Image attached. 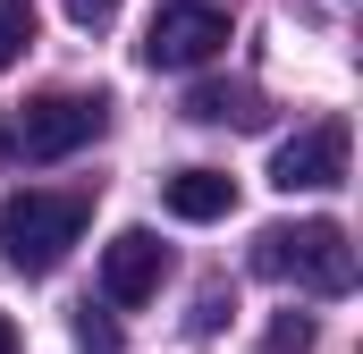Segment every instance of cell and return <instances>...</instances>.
Returning a JSON list of instances; mask_svg holds the SVG:
<instances>
[{"label": "cell", "mask_w": 363, "mask_h": 354, "mask_svg": "<svg viewBox=\"0 0 363 354\" xmlns=\"http://www.w3.org/2000/svg\"><path fill=\"white\" fill-rule=\"evenodd\" d=\"M85 219H93V194H77V185H26V194L0 202V262L43 278V270L68 262V245L85 236Z\"/></svg>", "instance_id": "cell-1"}, {"label": "cell", "mask_w": 363, "mask_h": 354, "mask_svg": "<svg viewBox=\"0 0 363 354\" xmlns=\"http://www.w3.org/2000/svg\"><path fill=\"white\" fill-rule=\"evenodd\" d=\"M254 270L287 278V287H313V295H347L355 287V236L338 219H279L254 236Z\"/></svg>", "instance_id": "cell-2"}, {"label": "cell", "mask_w": 363, "mask_h": 354, "mask_svg": "<svg viewBox=\"0 0 363 354\" xmlns=\"http://www.w3.org/2000/svg\"><path fill=\"white\" fill-rule=\"evenodd\" d=\"M101 127H110V93H43V101H26L0 127V152H17V161H68Z\"/></svg>", "instance_id": "cell-3"}, {"label": "cell", "mask_w": 363, "mask_h": 354, "mask_svg": "<svg viewBox=\"0 0 363 354\" xmlns=\"http://www.w3.org/2000/svg\"><path fill=\"white\" fill-rule=\"evenodd\" d=\"M347 152H355L347 118H313V127L279 135L271 185H279V194H330V185H347Z\"/></svg>", "instance_id": "cell-4"}, {"label": "cell", "mask_w": 363, "mask_h": 354, "mask_svg": "<svg viewBox=\"0 0 363 354\" xmlns=\"http://www.w3.org/2000/svg\"><path fill=\"white\" fill-rule=\"evenodd\" d=\"M220 51H228V8H211V0H169L152 17V34H144L152 68H203Z\"/></svg>", "instance_id": "cell-5"}, {"label": "cell", "mask_w": 363, "mask_h": 354, "mask_svg": "<svg viewBox=\"0 0 363 354\" xmlns=\"http://www.w3.org/2000/svg\"><path fill=\"white\" fill-rule=\"evenodd\" d=\"M161 278H169V245H161L152 228H118V236L101 245V295H110V304H152Z\"/></svg>", "instance_id": "cell-6"}, {"label": "cell", "mask_w": 363, "mask_h": 354, "mask_svg": "<svg viewBox=\"0 0 363 354\" xmlns=\"http://www.w3.org/2000/svg\"><path fill=\"white\" fill-rule=\"evenodd\" d=\"M161 202L178 219H194V228H211V219L237 211V177L228 169H178V177H161Z\"/></svg>", "instance_id": "cell-7"}, {"label": "cell", "mask_w": 363, "mask_h": 354, "mask_svg": "<svg viewBox=\"0 0 363 354\" xmlns=\"http://www.w3.org/2000/svg\"><path fill=\"white\" fill-rule=\"evenodd\" d=\"M186 118H203V127H262V93L254 85H194Z\"/></svg>", "instance_id": "cell-8"}, {"label": "cell", "mask_w": 363, "mask_h": 354, "mask_svg": "<svg viewBox=\"0 0 363 354\" xmlns=\"http://www.w3.org/2000/svg\"><path fill=\"white\" fill-rule=\"evenodd\" d=\"M34 51V0H0V76Z\"/></svg>", "instance_id": "cell-9"}, {"label": "cell", "mask_w": 363, "mask_h": 354, "mask_svg": "<svg viewBox=\"0 0 363 354\" xmlns=\"http://www.w3.org/2000/svg\"><path fill=\"white\" fill-rule=\"evenodd\" d=\"M313 338H321L313 312H279L271 329H262V346H271V354H313Z\"/></svg>", "instance_id": "cell-10"}, {"label": "cell", "mask_w": 363, "mask_h": 354, "mask_svg": "<svg viewBox=\"0 0 363 354\" xmlns=\"http://www.w3.org/2000/svg\"><path fill=\"white\" fill-rule=\"evenodd\" d=\"M77 354H127V338H118V321H110V312H77Z\"/></svg>", "instance_id": "cell-11"}, {"label": "cell", "mask_w": 363, "mask_h": 354, "mask_svg": "<svg viewBox=\"0 0 363 354\" xmlns=\"http://www.w3.org/2000/svg\"><path fill=\"white\" fill-rule=\"evenodd\" d=\"M60 8H68L77 25H101V17H118V0H60Z\"/></svg>", "instance_id": "cell-12"}, {"label": "cell", "mask_w": 363, "mask_h": 354, "mask_svg": "<svg viewBox=\"0 0 363 354\" xmlns=\"http://www.w3.org/2000/svg\"><path fill=\"white\" fill-rule=\"evenodd\" d=\"M0 354H17V321L9 312H0Z\"/></svg>", "instance_id": "cell-13"}]
</instances>
